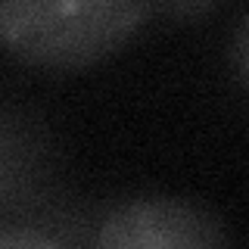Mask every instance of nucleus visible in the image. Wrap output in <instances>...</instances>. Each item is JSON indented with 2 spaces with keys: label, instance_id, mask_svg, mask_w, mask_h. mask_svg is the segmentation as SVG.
I'll return each mask as SVG.
<instances>
[{
  "label": "nucleus",
  "instance_id": "nucleus-1",
  "mask_svg": "<svg viewBox=\"0 0 249 249\" xmlns=\"http://www.w3.org/2000/svg\"><path fill=\"white\" fill-rule=\"evenodd\" d=\"M150 0H0V47L41 69H84L119 53Z\"/></svg>",
  "mask_w": 249,
  "mask_h": 249
},
{
  "label": "nucleus",
  "instance_id": "nucleus-2",
  "mask_svg": "<svg viewBox=\"0 0 249 249\" xmlns=\"http://www.w3.org/2000/svg\"><path fill=\"white\" fill-rule=\"evenodd\" d=\"M100 246L159 249V246H224L228 231L221 218L190 199L143 196L122 202L100 221Z\"/></svg>",
  "mask_w": 249,
  "mask_h": 249
},
{
  "label": "nucleus",
  "instance_id": "nucleus-3",
  "mask_svg": "<svg viewBox=\"0 0 249 249\" xmlns=\"http://www.w3.org/2000/svg\"><path fill=\"white\" fill-rule=\"evenodd\" d=\"M218 3L221 0H150V13H159L175 22H196L206 19Z\"/></svg>",
  "mask_w": 249,
  "mask_h": 249
},
{
  "label": "nucleus",
  "instance_id": "nucleus-4",
  "mask_svg": "<svg viewBox=\"0 0 249 249\" xmlns=\"http://www.w3.org/2000/svg\"><path fill=\"white\" fill-rule=\"evenodd\" d=\"M56 240L50 233L37 231H0V246H53Z\"/></svg>",
  "mask_w": 249,
  "mask_h": 249
},
{
  "label": "nucleus",
  "instance_id": "nucleus-5",
  "mask_svg": "<svg viewBox=\"0 0 249 249\" xmlns=\"http://www.w3.org/2000/svg\"><path fill=\"white\" fill-rule=\"evenodd\" d=\"M237 78H240V84H246V22H240V28H237Z\"/></svg>",
  "mask_w": 249,
  "mask_h": 249
}]
</instances>
